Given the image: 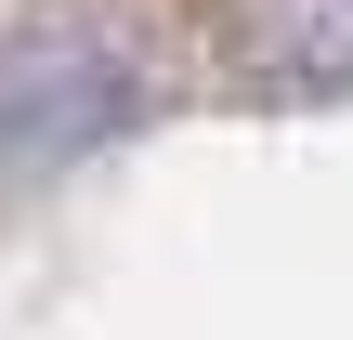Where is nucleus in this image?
I'll return each instance as SVG.
<instances>
[{
	"instance_id": "1",
	"label": "nucleus",
	"mask_w": 353,
	"mask_h": 340,
	"mask_svg": "<svg viewBox=\"0 0 353 340\" xmlns=\"http://www.w3.org/2000/svg\"><path fill=\"white\" fill-rule=\"evenodd\" d=\"M157 105V52H144V26L131 13H26L13 39H0V183H39V170H65L79 144H105V131H131Z\"/></svg>"
},
{
	"instance_id": "2",
	"label": "nucleus",
	"mask_w": 353,
	"mask_h": 340,
	"mask_svg": "<svg viewBox=\"0 0 353 340\" xmlns=\"http://www.w3.org/2000/svg\"><path fill=\"white\" fill-rule=\"evenodd\" d=\"M223 66L262 92H353V0H223Z\"/></svg>"
}]
</instances>
